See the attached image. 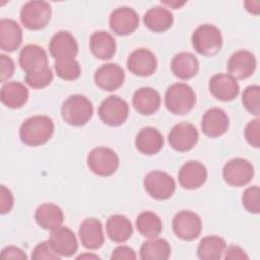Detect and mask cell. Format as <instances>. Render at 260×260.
<instances>
[{"mask_svg":"<svg viewBox=\"0 0 260 260\" xmlns=\"http://www.w3.org/2000/svg\"><path fill=\"white\" fill-rule=\"evenodd\" d=\"M54 130V122L50 117L37 115L26 119L21 124L19 138L27 146H40L51 139Z\"/></svg>","mask_w":260,"mask_h":260,"instance_id":"6da1fadb","label":"cell"},{"mask_svg":"<svg viewBox=\"0 0 260 260\" xmlns=\"http://www.w3.org/2000/svg\"><path fill=\"white\" fill-rule=\"evenodd\" d=\"M93 115L92 103L84 95L73 94L62 104L61 116L65 123L74 127L85 125Z\"/></svg>","mask_w":260,"mask_h":260,"instance_id":"7a4b0ae2","label":"cell"},{"mask_svg":"<svg viewBox=\"0 0 260 260\" xmlns=\"http://www.w3.org/2000/svg\"><path fill=\"white\" fill-rule=\"evenodd\" d=\"M196 94L193 88L184 82L170 85L165 94V106L174 115H186L194 108Z\"/></svg>","mask_w":260,"mask_h":260,"instance_id":"3957f363","label":"cell"},{"mask_svg":"<svg viewBox=\"0 0 260 260\" xmlns=\"http://www.w3.org/2000/svg\"><path fill=\"white\" fill-rule=\"evenodd\" d=\"M222 44L221 31L213 24H201L192 34V46L199 55L212 57L219 53Z\"/></svg>","mask_w":260,"mask_h":260,"instance_id":"277c9868","label":"cell"},{"mask_svg":"<svg viewBox=\"0 0 260 260\" xmlns=\"http://www.w3.org/2000/svg\"><path fill=\"white\" fill-rule=\"evenodd\" d=\"M52 15L51 5L46 1L34 0L26 2L20 10L22 25L30 30H39L48 25Z\"/></svg>","mask_w":260,"mask_h":260,"instance_id":"5b68a950","label":"cell"},{"mask_svg":"<svg viewBox=\"0 0 260 260\" xmlns=\"http://www.w3.org/2000/svg\"><path fill=\"white\" fill-rule=\"evenodd\" d=\"M98 114L104 124L118 127L123 125L128 119L129 105L118 95H109L101 103Z\"/></svg>","mask_w":260,"mask_h":260,"instance_id":"8992f818","label":"cell"},{"mask_svg":"<svg viewBox=\"0 0 260 260\" xmlns=\"http://www.w3.org/2000/svg\"><path fill=\"white\" fill-rule=\"evenodd\" d=\"M119 164L117 153L109 147H95L87 155L89 170L101 177H109L115 174L119 168Z\"/></svg>","mask_w":260,"mask_h":260,"instance_id":"52a82bcc","label":"cell"},{"mask_svg":"<svg viewBox=\"0 0 260 260\" xmlns=\"http://www.w3.org/2000/svg\"><path fill=\"white\" fill-rule=\"evenodd\" d=\"M143 186L148 195L157 200H166L173 196L176 182L171 175L162 171H151L143 180Z\"/></svg>","mask_w":260,"mask_h":260,"instance_id":"ba28073f","label":"cell"},{"mask_svg":"<svg viewBox=\"0 0 260 260\" xmlns=\"http://www.w3.org/2000/svg\"><path fill=\"white\" fill-rule=\"evenodd\" d=\"M254 174L255 170L252 162L241 157L229 160L222 169L224 182L232 187L248 185L252 181Z\"/></svg>","mask_w":260,"mask_h":260,"instance_id":"9c48e42d","label":"cell"},{"mask_svg":"<svg viewBox=\"0 0 260 260\" xmlns=\"http://www.w3.org/2000/svg\"><path fill=\"white\" fill-rule=\"evenodd\" d=\"M172 226L175 235L184 241H193L198 238L202 230L199 215L191 210H181L175 214Z\"/></svg>","mask_w":260,"mask_h":260,"instance_id":"30bf717a","label":"cell"},{"mask_svg":"<svg viewBox=\"0 0 260 260\" xmlns=\"http://www.w3.org/2000/svg\"><path fill=\"white\" fill-rule=\"evenodd\" d=\"M199 138L196 127L188 122L176 124L168 135V140L173 149L179 152H186L194 148Z\"/></svg>","mask_w":260,"mask_h":260,"instance_id":"8fae6325","label":"cell"},{"mask_svg":"<svg viewBox=\"0 0 260 260\" xmlns=\"http://www.w3.org/2000/svg\"><path fill=\"white\" fill-rule=\"evenodd\" d=\"M109 24L116 35L128 36L138 27L139 16L131 7H118L110 14Z\"/></svg>","mask_w":260,"mask_h":260,"instance_id":"7c38bea8","label":"cell"},{"mask_svg":"<svg viewBox=\"0 0 260 260\" xmlns=\"http://www.w3.org/2000/svg\"><path fill=\"white\" fill-rule=\"evenodd\" d=\"M93 78L94 83L101 89L105 91H114L123 85L125 71L116 63H107L96 69Z\"/></svg>","mask_w":260,"mask_h":260,"instance_id":"4fadbf2b","label":"cell"},{"mask_svg":"<svg viewBox=\"0 0 260 260\" xmlns=\"http://www.w3.org/2000/svg\"><path fill=\"white\" fill-rule=\"evenodd\" d=\"M208 88L215 99L223 102L233 101L240 92V85L237 79L229 73L214 74L209 79Z\"/></svg>","mask_w":260,"mask_h":260,"instance_id":"5bb4252c","label":"cell"},{"mask_svg":"<svg viewBox=\"0 0 260 260\" xmlns=\"http://www.w3.org/2000/svg\"><path fill=\"white\" fill-rule=\"evenodd\" d=\"M127 67L132 74L145 77L154 73L157 68V60L150 50L139 48L129 55Z\"/></svg>","mask_w":260,"mask_h":260,"instance_id":"9a60e30c","label":"cell"},{"mask_svg":"<svg viewBox=\"0 0 260 260\" xmlns=\"http://www.w3.org/2000/svg\"><path fill=\"white\" fill-rule=\"evenodd\" d=\"M257 60L255 55L247 50H239L233 53L228 61V70L236 79H246L256 70Z\"/></svg>","mask_w":260,"mask_h":260,"instance_id":"2e32d148","label":"cell"},{"mask_svg":"<svg viewBox=\"0 0 260 260\" xmlns=\"http://www.w3.org/2000/svg\"><path fill=\"white\" fill-rule=\"evenodd\" d=\"M49 51L56 60L74 59L78 54V44L69 31L61 30L51 38Z\"/></svg>","mask_w":260,"mask_h":260,"instance_id":"e0dca14e","label":"cell"},{"mask_svg":"<svg viewBox=\"0 0 260 260\" xmlns=\"http://www.w3.org/2000/svg\"><path fill=\"white\" fill-rule=\"evenodd\" d=\"M229 125V116L220 108H211L207 110L201 119V130L210 138H216L223 135L228 131Z\"/></svg>","mask_w":260,"mask_h":260,"instance_id":"ac0fdd59","label":"cell"},{"mask_svg":"<svg viewBox=\"0 0 260 260\" xmlns=\"http://www.w3.org/2000/svg\"><path fill=\"white\" fill-rule=\"evenodd\" d=\"M207 179L206 167L196 160L185 162L179 173L178 181L181 187L187 190H195L200 188Z\"/></svg>","mask_w":260,"mask_h":260,"instance_id":"d6986e66","label":"cell"},{"mask_svg":"<svg viewBox=\"0 0 260 260\" xmlns=\"http://www.w3.org/2000/svg\"><path fill=\"white\" fill-rule=\"evenodd\" d=\"M49 242L60 257H71L78 248L74 233L67 226H59L51 231Z\"/></svg>","mask_w":260,"mask_h":260,"instance_id":"ffe728a7","label":"cell"},{"mask_svg":"<svg viewBox=\"0 0 260 260\" xmlns=\"http://www.w3.org/2000/svg\"><path fill=\"white\" fill-rule=\"evenodd\" d=\"M78 236L82 246L88 250L101 248L105 241L101 221L94 217L85 218L79 225Z\"/></svg>","mask_w":260,"mask_h":260,"instance_id":"44dd1931","label":"cell"},{"mask_svg":"<svg viewBox=\"0 0 260 260\" xmlns=\"http://www.w3.org/2000/svg\"><path fill=\"white\" fill-rule=\"evenodd\" d=\"M164 146V137L159 130L153 127H144L135 137L136 149L145 155L158 153Z\"/></svg>","mask_w":260,"mask_h":260,"instance_id":"7402d4cb","label":"cell"},{"mask_svg":"<svg viewBox=\"0 0 260 260\" xmlns=\"http://www.w3.org/2000/svg\"><path fill=\"white\" fill-rule=\"evenodd\" d=\"M161 98L157 90L151 87H141L132 96V105L136 112L141 115H152L159 109Z\"/></svg>","mask_w":260,"mask_h":260,"instance_id":"603a6c76","label":"cell"},{"mask_svg":"<svg viewBox=\"0 0 260 260\" xmlns=\"http://www.w3.org/2000/svg\"><path fill=\"white\" fill-rule=\"evenodd\" d=\"M18 63L20 68L26 73L48 66V56L42 47L29 44L21 49Z\"/></svg>","mask_w":260,"mask_h":260,"instance_id":"cb8c5ba5","label":"cell"},{"mask_svg":"<svg viewBox=\"0 0 260 260\" xmlns=\"http://www.w3.org/2000/svg\"><path fill=\"white\" fill-rule=\"evenodd\" d=\"M22 43V30L19 24L10 18L0 20V48L5 52H13Z\"/></svg>","mask_w":260,"mask_h":260,"instance_id":"d4e9b609","label":"cell"},{"mask_svg":"<svg viewBox=\"0 0 260 260\" xmlns=\"http://www.w3.org/2000/svg\"><path fill=\"white\" fill-rule=\"evenodd\" d=\"M89 49L95 58L100 60H109L114 57L116 53V40L107 31H94L89 39Z\"/></svg>","mask_w":260,"mask_h":260,"instance_id":"484cf974","label":"cell"},{"mask_svg":"<svg viewBox=\"0 0 260 260\" xmlns=\"http://www.w3.org/2000/svg\"><path fill=\"white\" fill-rule=\"evenodd\" d=\"M28 89L18 81L3 83L0 91V99L4 106L9 109H19L28 100Z\"/></svg>","mask_w":260,"mask_h":260,"instance_id":"4316f807","label":"cell"},{"mask_svg":"<svg viewBox=\"0 0 260 260\" xmlns=\"http://www.w3.org/2000/svg\"><path fill=\"white\" fill-rule=\"evenodd\" d=\"M171 70L174 75L180 79H190L198 73V59L190 52H180L173 57L171 61Z\"/></svg>","mask_w":260,"mask_h":260,"instance_id":"83f0119b","label":"cell"},{"mask_svg":"<svg viewBox=\"0 0 260 260\" xmlns=\"http://www.w3.org/2000/svg\"><path fill=\"white\" fill-rule=\"evenodd\" d=\"M36 222L45 230L53 231L62 225L64 213L60 206L54 203H43L35 212Z\"/></svg>","mask_w":260,"mask_h":260,"instance_id":"f1b7e54d","label":"cell"},{"mask_svg":"<svg viewBox=\"0 0 260 260\" xmlns=\"http://www.w3.org/2000/svg\"><path fill=\"white\" fill-rule=\"evenodd\" d=\"M174 22L172 12L164 6H154L148 9L143 15L144 25L153 32L168 30Z\"/></svg>","mask_w":260,"mask_h":260,"instance_id":"f546056e","label":"cell"},{"mask_svg":"<svg viewBox=\"0 0 260 260\" xmlns=\"http://www.w3.org/2000/svg\"><path fill=\"white\" fill-rule=\"evenodd\" d=\"M107 235L115 243H125L133 234L131 221L122 214L111 215L106 222Z\"/></svg>","mask_w":260,"mask_h":260,"instance_id":"4dcf8cb0","label":"cell"},{"mask_svg":"<svg viewBox=\"0 0 260 260\" xmlns=\"http://www.w3.org/2000/svg\"><path fill=\"white\" fill-rule=\"evenodd\" d=\"M226 248L224 239L219 236H206L198 244L197 256L201 260H219Z\"/></svg>","mask_w":260,"mask_h":260,"instance_id":"1f68e13d","label":"cell"},{"mask_svg":"<svg viewBox=\"0 0 260 260\" xmlns=\"http://www.w3.org/2000/svg\"><path fill=\"white\" fill-rule=\"evenodd\" d=\"M139 256L142 260H167L171 256V246L165 239L152 238L141 245Z\"/></svg>","mask_w":260,"mask_h":260,"instance_id":"d6a6232c","label":"cell"},{"mask_svg":"<svg viewBox=\"0 0 260 260\" xmlns=\"http://www.w3.org/2000/svg\"><path fill=\"white\" fill-rule=\"evenodd\" d=\"M135 225L139 234L148 239L158 237L162 231L160 217L152 211H142L139 213L136 217Z\"/></svg>","mask_w":260,"mask_h":260,"instance_id":"836d02e7","label":"cell"},{"mask_svg":"<svg viewBox=\"0 0 260 260\" xmlns=\"http://www.w3.org/2000/svg\"><path fill=\"white\" fill-rule=\"evenodd\" d=\"M54 74L49 66H45L41 69L26 72L24 76L25 83L34 89H42L47 87L53 81Z\"/></svg>","mask_w":260,"mask_h":260,"instance_id":"e575fe53","label":"cell"},{"mask_svg":"<svg viewBox=\"0 0 260 260\" xmlns=\"http://www.w3.org/2000/svg\"><path fill=\"white\" fill-rule=\"evenodd\" d=\"M54 67L57 75L67 81L75 80L81 74L80 65L75 59L56 60Z\"/></svg>","mask_w":260,"mask_h":260,"instance_id":"d590c367","label":"cell"},{"mask_svg":"<svg viewBox=\"0 0 260 260\" xmlns=\"http://www.w3.org/2000/svg\"><path fill=\"white\" fill-rule=\"evenodd\" d=\"M242 103L250 114L258 117L260 114V87L258 85L246 87L242 94Z\"/></svg>","mask_w":260,"mask_h":260,"instance_id":"8d00e7d4","label":"cell"},{"mask_svg":"<svg viewBox=\"0 0 260 260\" xmlns=\"http://www.w3.org/2000/svg\"><path fill=\"white\" fill-rule=\"evenodd\" d=\"M242 204L244 208L254 214H258L260 211V189L258 186H252L247 188L242 196Z\"/></svg>","mask_w":260,"mask_h":260,"instance_id":"74e56055","label":"cell"},{"mask_svg":"<svg viewBox=\"0 0 260 260\" xmlns=\"http://www.w3.org/2000/svg\"><path fill=\"white\" fill-rule=\"evenodd\" d=\"M31 258L36 260H59L61 257L55 252L49 241H44L34 248Z\"/></svg>","mask_w":260,"mask_h":260,"instance_id":"f35d334b","label":"cell"},{"mask_svg":"<svg viewBox=\"0 0 260 260\" xmlns=\"http://www.w3.org/2000/svg\"><path fill=\"white\" fill-rule=\"evenodd\" d=\"M244 134L247 142L251 146L258 148L260 146V120L256 118L250 121L245 128Z\"/></svg>","mask_w":260,"mask_h":260,"instance_id":"ab89813d","label":"cell"},{"mask_svg":"<svg viewBox=\"0 0 260 260\" xmlns=\"http://www.w3.org/2000/svg\"><path fill=\"white\" fill-rule=\"evenodd\" d=\"M0 66H1V82L6 83V81L13 75L14 73V62L13 60L4 54L0 55Z\"/></svg>","mask_w":260,"mask_h":260,"instance_id":"60d3db41","label":"cell"},{"mask_svg":"<svg viewBox=\"0 0 260 260\" xmlns=\"http://www.w3.org/2000/svg\"><path fill=\"white\" fill-rule=\"evenodd\" d=\"M14 204V198L11 191L4 185L1 186V196H0V212L2 214L8 213Z\"/></svg>","mask_w":260,"mask_h":260,"instance_id":"b9f144b4","label":"cell"},{"mask_svg":"<svg viewBox=\"0 0 260 260\" xmlns=\"http://www.w3.org/2000/svg\"><path fill=\"white\" fill-rule=\"evenodd\" d=\"M136 254L134 250L128 246H119L116 249L113 250L111 259L113 260H121V259H127V260H134L136 259Z\"/></svg>","mask_w":260,"mask_h":260,"instance_id":"7bdbcfd3","label":"cell"},{"mask_svg":"<svg viewBox=\"0 0 260 260\" xmlns=\"http://www.w3.org/2000/svg\"><path fill=\"white\" fill-rule=\"evenodd\" d=\"M223 258L225 260H243V259H249V256L241 247L236 245H231L225 248Z\"/></svg>","mask_w":260,"mask_h":260,"instance_id":"ee69618b","label":"cell"},{"mask_svg":"<svg viewBox=\"0 0 260 260\" xmlns=\"http://www.w3.org/2000/svg\"><path fill=\"white\" fill-rule=\"evenodd\" d=\"M1 257L4 259H27L26 254L18 247L7 246L2 249Z\"/></svg>","mask_w":260,"mask_h":260,"instance_id":"f6af8a7d","label":"cell"},{"mask_svg":"<svg viewBox=\"0 0 260 260\" xmlns=\"http://www.w3.org/2000/svg\"><path fill=\"white\" fill-rule=\"evenodd\" d=\"M244 5H245L247 11H249L250 13L255 14V15L259 14V12H260V2L259 1H252V0L245 1Z\"/></svg>","mask_w":260,"mask_h":260,"instance_id":"bcb514c9","label":"cell"},{"mask_svg":"<svg viewBox=\"0 0 260 260\" xmlns=\"http://www.w3.org/2000/svg\"><path fill=\"white\" fill-rule=\"evenodd\" d=\"M162 4L165 5H168L174 9H177V8H180L181 6H183L186 2H179V1H164L161 2Z\"/></svg>","mask_w":260,"mask_h":260,"instance_id":"7dc6e473","label":"cell"},{"mask_svg":"<svg viewBox=\"0 0 260 260\" xmlns=\"http://www.w3.org/2000/svg\"><path fill=\"white\" fill-rule=\"evenodd\" d=\"M81 258H93V259H99L100 257L98 255H93V254H83L77 257V259H81Z\"/></svg>","mask_w":260,"mask_h":260,"instance_id":"c3c4849f","label":"cell"}]
</instances>
